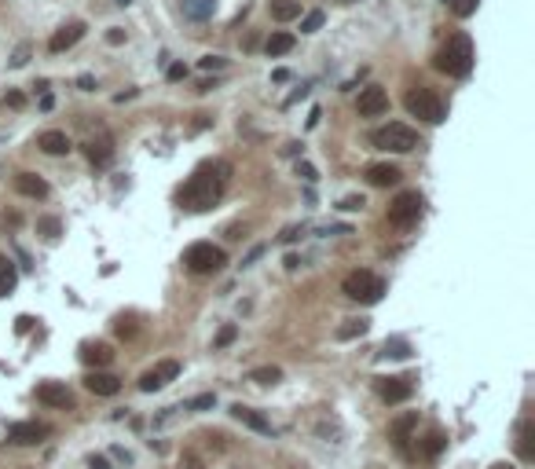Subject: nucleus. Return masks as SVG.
<instances>
[{
  "label": "nucleus",
  "mask_w": 535,
  "mask_h": 469,
  "mask_svg": "<svg viewBox=\"0 0 535 469\" xmlns=\"http://www.w3.org/2000/svg\"><path fill=\"white\" fill-rule=\"evenodd\" d=\"M227 176H231V165L227 162H213L205 169H198L195 176H191L184 187H180V205L187 213H202V209H213L220 202L224 187H227Z\"/></svg>",
  "instance_id": "nucleus-1"
},
{
  "label": "nucleus",
  "mask_w": 535,
  "mask_h": 469,
  "mask_svg": "<svg viewBox=\"0 0 535 469\" xmlns=\"http://www.w3.org/2000/svg\"><path fill=\"white\" fill-rule=\"evenodd\" d=\"M437 70L447 74V77H466L473 70V40L466 33L447 37V45L437 52Z\"/></svg>",
  "instance_id": "nucleus-2"
},
{
  "label": "nucleus",
  "mask_w": 535,
  "mask_h": 469,
  "mask_svg": "<svg viewBox=\"0 0 535 469\" xmlns=\"http://www.w3.org/2000/svg\"><path fill=\"white\" fill-rule=\"evenodd\" d=\"M371 143L381 147V151H393V154H407V151H418L422 147V136L411 129V125L389 121V125H381V129L371 132Z\"/></svg>",
  "instance_id": "nucleus-3"
},
{
  "label": "nucleus",
  "mask_w": 535,
  "mask_h": 469,
  "mask_svg": "<svg viewBox=\"0 0 535 469\" xmlns=\"http://www.w3.org/2000/svg\"><path fill=\"white\" fill-rule=\"evenodd\" d=\"M341 290H345V297H352V301L359 305H378L381 301V293H385V279L374 271H349L345 275V283H341Z\"/></svg>",
  "instance_id": "nucleus-4"
},
{
  "label": "nucleus",
  "mask_w": 535,
  "mask_h": 469,
  "mask_svg": "<svg viewBox=\"0 0 535 469\" xmlns=\"http://www.w3.org/2000/svg\"><path fill=\"white\" fill-rule=\"evenodd\" d=\"M184 264H187L191 275H213V271H220L227 264V253L220 246H213V242H195V246L184 249Z\"/></svg>",
  "instance_id": "nucleus-5"
},
{
  "label": "nucleus",
  "mask_w": 535,
  "mask_h": 469,
  "mask_svg": "<svg viewBox=\"0 0 535 469\" xmlns=\"http://www.w3.org/2000/svg\"><path fill=\"white\" fill-rule=\"evenodd\" d=\"M403 103H407V114H411V118H422V121H429V125H440V121H444V103H440V96L429 92V89H411Z\"/></svg>",
  "instance_id": "nucleus-6"
},
{
  "label": "nucleus",
  "mask_w": 535,
  "mask_h": 469,
  "mask_svg": "<svg viewBox=\"0 0 535 469\" xmlns=\"http://www.w3.org/2000/svg\"><path fill=\"white\" fill-rule=\"evenodd\" d=\"M422 205H425V202H422L418 191H403V195H396L393 205H389V224H393V227H411V224H418Z\"/></svg>",
  "instance_id": "nucleus-7"
},
{
  "label": "nucleus",
  "mask_w": 535,
  "mask_h": 469,
  "mask_svg": "<svg viewBox=\"0 0 535 469\" xmlns=\"http://www.w3.org/2000/svg\"><path fill=\"white\" fill-rule=\"evenodd\" d=\"M173 378H180V363H176V359H162L158 367H151V371L140 378V392H158V389H165Z\"/></svg>",
  "instance_id": "nucleus-8"
},
{
  "label": "nucleus",
  "mask_w": 535,
  "mask_h": 469,
  "mask_svg": "<svg viewBox=\"0 0 535 469\" xmlns=\"http://www.w3.org/2000/svg\"><path fill=\"white\" fill-rule=\"evenodd\" d=\"M378 392L385 403H403L415 396V378L411 374H400V378H381L378 381Z\"/></svg>",
  "instance_id": "nucleus-9"
},
{
  "label": "nucleus",
  "mask_w": 535,
  "mask_h": 469,
  "mask_svg": "<svg viewBox=\"0 0 535 469\" xmlns=\"http://www.w3.org/2000/svg\"><path fill=\"white\" fill-rule=\"evenodd\" d=\"M356 111H359L363 118H378V114H385V111H389V92L378 89V84H367V89L359 92V99H356Z\"/></svg>",
  "instance_id": "nucleus-10"
},
{
  "label": "nucleus",
  "mask_w": 535,
  "mask_h": 469,
  "mask_svg": "<svg viewBox=\"0 0 535 469\" xmlns=\"http://www.w3.org/2000/svg\"><path fill=\"white\" fill-rule=\"evenodd\" d=\"M84 389L96 392V396H118L121 392V378L106 374V371H89L84 374Z\"/></svg>",
  "instance_id": "nucleus-11"
},
{
  "label": "nucleus",
  "mask_w": 535,
  "mask_h": 469,
  "mask_svg": "<svg viewBox=\"0 0 535 469\" xmlns=\"http://www.w3.org/2000/svg\"><path fill=\"white\" fill-rule=\"evenodd\" d=\"M231 418L235 422H242V425H249L253 433H261V436H271L275 429H271V422L261 414V411H253V407H246V403H235L231 407Z\"/></svg>",
  "instance_id": "nucleus-12"
},
{
  "label": "nucleus",
  "mask_w": 535,
  "mask_h": 469,
  "mask_svg": "<svg viewBox=\"0 0 535 469\" xmlns=\"http://www.w3.org/2000/svg\"><path fill=\"white\" fill-rule=\"evenodd\" d=\"M81 37H84V23H67L62 30H55V33H52V40H48V52H55V55L70 52Z\"/></svg>",
  "instance_id": "nucleus-13"
},
{
  "label": "nucleus",
  "mask_w": 535,
  "mask_h": 469,
  "mask_svg": "<svg viewBox=\"0 0 535 469\" xmlns=\"http://www.w3.org/2000/svg\"><path fill=\"white\" fill-rule=\"evenodd\" d=\"M45 436H48V425L45 422H15L11 429H8L11 443H37V440H45Z\"/></svg>",
  "instance_id": "nucleus-14"
},
{
  "label": "nucleus",
  "mask_w": 535,
  "mask_h": 469,
  "mask_svg": "<svg viewBox=\"0 0 535 469\" xmlns=\"http://www.w3.org/2000/svg\"><path fill=\"white\" fill-rule=\"evenodd\" d=\"M37 400L48 403V407H74V396L67 392V385H59V381H45V385H37Z\"/></svg>",
  "instance_id": "nucleus-15"
},
{
  "label": "nucleus",
  "mask_w": 535,
  "mask_h": 469,
  "mask_svg": "<svg viewBox=\"0 0 535 469\" xmlns=\"http://www.w3.org/2000/svg\"><path fill=\"white\" fill-rule=\"evenodd\" d=\"M400 165H389V162H378V165H367V183L371 187H393L400 183Z\"/></svg>",
  "instance_id": "nucleus-16"
},
{
  "label": "nucleus",
  "mask_w": 535,
  "mask_h": 469,
  "mask_svg": "<svg viewBox=\"0 0 535 469\" xmlns=\"http://www.w3.org/2000/svg\"><path fill=\"white\" fill-rule=\"evenodd\" d=\"M81 359H84L89 367L99 371V367H106V363L114 359V349L103 345V341H89V345H81Z\"/></svg>",
  "instance_id": "nucleus-17"
},
{
  "label": "nucleus",
  "mask_w": 535,
  "mask_h": 469,
  "mask_svg": "<svg viewBox=\"0 0 535 469\" xmlns=\"http://www.w3.org/2000/svg\"><path fill=\"white\" fill-rule=\"evenodd\" d=\"M37 147L45 154H70V140H67V132H59V129H48V132H40L37 136Z\"/></svg>",
  "instance_id": "nucleus-18"
},
{
  "label": "nucleus",
  "mask_w": 535,
  "mask_h": 469,
  "mask_svg": "<svg viewBox=\"0 0 535 469\" xmlns=\"http://www.w3.org/2000/svg\"><path fill=\"white\" fill-rule=\"evenodd\" d=\"M180 11L191 23H205V18H213V11H217V0H180Z\"/></svg>",
  "instance_id": "nucleus-19"
},
{
  "label": "nucleus",
  "mask_w": 535,
  "mask_h": 469,
  "mask_svg": "<svg viewBox=\"0 0 535 469\" xmlns=\"http://www.w3.org/2000/svg\"><path fill=\"white\" fill-rule=\"evenodd\" d=\"M15 191H18V195H26V198H45L48 195V183L40 180V176H33V173H18L15 176Z\"/></svg>",
  "instance_id": "nucleus-20"
},
{
  "label": "nucleus",
  "mask_w": 535,
  "mask_h": 469,
  "mask_svg": "<svg viewBox=\"0 0 535 469\" xmlns=\"http://www.w3.org/2000/svg\"><path fill=\"white\" fill-rule=\"evenodd\" d=\"M517 455L524 462H535V422L531 418H524L521 429H517Z\"/></svg>",
  "instance_id": "nucleus-21"
},
{
  "label": "nucleus",
  "mask_w": 535,
  "mask_h": 469,
  "mask_svg": "<svg viewBox=\"0 0 535 469\" xmlns=\"http://www.w3.org/2000/svg\"><path fill=\"white\" fill-rule=\"evenodd\" d=\"M271 18H275V23L301 18V0H271Z\"/></svg>",
  "instance_id": "nucleus-22"
},
{
  "label": "nucleus",
  "mask_w": 535,
  "mask_h": 469,
  "mask_svg": "<svg viewBox=\"0 0 535 469\" xmlns=\"http://www.w3.org/2000/svg\"><path fill=\"white\" fill-rule=\"evenodd\" d=\"M418 425V414H403L396 425H393V440H396V447L400 451H407V440H411V429Z\"/></svg>",
  "instance_id": "nucleus-23"
},
{
  "label": "nucleus",
  "mask_w": 535,
  "mask_h": 469,
  "mask_svg": "<svg viewBox=\"0 0 535 469\" xmlns=\"http://www.w3.org/2000/svg\"><path fill=\"white\" fill-rule=\"evenodd\" d=\"M84 154H89L92 165H106V162L114 158V147H111V140H99V143L92 140L89 147H84Z\"/></svg>",
  "instance_id": "nucleus-24"
},
{
  "label": "nucleus",
  "mask_w": 535,
  "mask_h": 469,
  "mask_svg": "<svg viewBox=\"0 0 535 469\" xmlns=\"http://www.w3.org/2000/svg\"><path fill=\"white\" fill-rule=\"evenodd\" d=\"M15 283H18V271H15V264L0 253V297H8L11 290H15Z\"/></svg>",
  "instance_id": "nucleus-25"
},
{
  "label": "nucleus",
  "mask_w": 535,
  "mask_h": 469,
  "mask_svg": "<svg viewBox=\"0 0 535 469\" xmlns=\"http://www.w3.org/2000/svg\"><path fill=\"white\" fill-rule=\"evenodd\" d=\"M290 48H293V33H271V37H268V45H264V52H268L271 59L286 55Z\"/></svg>",
  "instance_id": "nucleus-26"
},
{
  "label": "nucleus",
  "mask_w": 535,
  "mask_h": 469,
  "mask_svg": "<svg viewBox=\"0 0 535 469\" xmlns=\"http://www.w3.org/2000/svg\"><path fill=\"white\" fill-rule=\"evenodd\" d=\"M444 447H447V436H444L440 429H433V433H425V440H422V455H425V458H437Z\"/></svg>",
  "instance_id": "nucleus-27"
},
{
  "label": "nucleus",
  "mask_w": 535,
  "mask_h": 469,
  "mask_svg": "<svg viewBox=\"0 0 535 469\" xmlns=\"http://www.w3.org/2000/svg\"><path fill=\"white\" fill-rule=\"evenodd\" d=\"M371 330V323L367 319H349L345 327H337V341H352V337H363Z\"/></svg>",
  "instance_id": "nucleus-28"
},
{
  "label": "nucleus",
  "mask_w": 535,
  "mask_h": 469,
  "mask_svg": "<svg viewBox=\"0 0 535 469\" xmlns=\"http://www.w3.org/2000/svg\"><path fill=\"white\" fill-rule=\"evenodd\" d=\"M249 381H257V385H275V381H283V371L279 367H257V371H249Z\"/></svg>",
  "instance_id": "nucleus-29"
},
{
  "label": "nucleus",
  "mask_w": 535,
  "mask_h": 469,
  "mask_svg": "<svg viewBox=\"0 0 535 469\" xmlns=\"http://www.w3.org/2000/svg\"><path fill=\"white\" fill-rule=\"evenodd\" d=\"M37 231L45 234V239H59V234H62V220H59V217H40V220H37Z\"/></svg>",
  "instance_id": "nucleus-30"
},
{
  "label": "nucleus",
  "mask_w": 535,
  "mask_h": 469,
  "mask_svg": "<svg viewBox=\"0 0 535 469\" xmlns=\"http://www.w3.org/2000/svg\"><path fill=\"white\" fill-rule=\"evenodd\" d=\"M381 356H393V359H407V356H411V345H407V341H385Z\"/></svg>",
  "instance_id": "nucleus-31"
},
{
  "label": "nucleus",
  "mask_w": 535,
  "mask_h": 469,
  "mask_svg": "<svg viewBox=\"0 0 535 469\" xmlns=\"http://www.w3.org/2000/svg\"><path fill=\"white\" fill-rule=\"evenodd\" d=\"M213 403H217V396H213V392H202V396H195V400H187L184 411H209Z\"/></svg>",
  "instance_id": "nucleus-32"
},
{
  "label": "nucleus",
  "mask_w": 535,
  "mask_h": 469,
  "mask_svg": "<svg viewBox=\"0 0 535 469\" xmlns=\"http://www.w3.org/2000/svg\"><path fill=\"white\" fill-rule=\"evenodd\" d=\"M323 18H327L323 11H308V15L301 18V33H315L319 26H323Z\"/></svg>",
  "instance_id": "nucleus-33"
},
{
  "label": "nucleus",
  "mask_w": 535,
  "mask_h": 469,
  "mask_svg": "<svg viewBox=\"0 0 535 469\" xmlns=\"http://www.w3.org/2000/svg\"><path fill=\"white\" fill-rule=\"evenodd\" d=\"M297 176H301L305 183H315V180H319V169H315L312 162H297Z\"/></svg>",
  "instance_id": "nucleus-34"
},
{
  "label": "nucleus",
  "mask_w": 535,
  "mask_h": 469,
  "mask_svg": "<svg viewBox=\"0 0 535 469\" xmlns=\"http://www.w3.org/2000/svg\"><path fill=\"white\" fill-rule=\"evenodd\" d=\"M235 337H239V327H224V330L217 334V341H213V349H227Z\"/></svg>",
  "instance_id": "nucleus-35"
},
{
  "label": "nucleus",
  "mask_w": 535,
  "mask_h": 469,
  "mask_svg": "<svg viewBox=\"0 0 535 469\" xmlns=\"http://www.w3.org/2000/svg\"><path fill=\"white\" fill-rule=\"evenodd\" d=\"M198 67H202V70H224V67H227V59H224V55H205V59L198 62Z\"/></svg>",
  "instance_id": "nucleus-36"
},
{
  "label": "nucleus",
  "mask_w": 535,
  "mask_h": 469,
  "mask_svg": "<svg viewBox=\"0 0 535 469\" xmlns=\"http://www.w3.org/2000/svg\"><path fill=\"white\" fill-rule=\"evenodd\" d=\"M26 62H30V45H18L11 55V67H26Z\"/></svg>",
  "instance_id": "nucleus-37"
},
{
  "label": "nucleus",
  "mask_w": 535,
  "mask_h": 469,
  "mask_svg": "<svg viewBox=\"0 0 535 469\" xmlns=\"http://www.w3.org/2000/svg\"><path fill=\"white\" fill-rule=\"evenodd\" d=\"M451 4H455V15H473V8H477V0H451Z\"/></svg>",
  "instance_id": "nucleus-38"
},
{
  "label": "nucleus",
  "mask_w": 535,
  "mask_h": 469,
  "mask_svg": "<svg viewBox=\"0 0 535 469\" xmlns=\"http://www.w3.org/2000/svg\"><path fill=\"white\" fill-rule=\"evenodd\" d=\"M367 202H363V195H349L345 202H341V209H349V213H356V209H363Z\"/></svg>",
  "instance_id": "nucleus-39"
},
{
  "label": "nucleus",
  "mask_w": 535,
  "mask_h": 469,
  "mask_svg": "<svg viewBox=\"0 0 535 469\" xmlns=\"http://www.w3.org/2000/svg\"><path fill=\"white\" fill-rule=\"evenodd\" d=\"M106 45H114V48H118V45H125V30H121V26H114L111 33H106Z\"/></svg>",
  "instance_id": "nucleus-40"
},
{
  "label": "nucleus",
  "mask_w": 535,
  "mask_h": 469,
  "mask_svg": "<svg viewBox=\"0 0 535 469\" xmlns=\"http://www.w3.org/2000/svg\"><path fill=\"white\" fill-rule=\"evenodd\" d=\"M187 77V67L184 62H173V67H169V81H184Z\"/></svg>",
  "instance_id": "nucleus-41"
},
{
  "label": "nucleus",
  "mask_w": 535,
  "mask_h": 469,
  "mask_svg": "<svg viewBox=\"0 0 535 469\" xmlns=\"http://www.w3.org/2000/svg\"><path fill=\"white\" fill-rule=\"evenodd\" d=\"M264 249H268V246H253V249L246 253V257H242V268H249V264H253L257 257H261V253H264Z\"/></svg>",
  "instance_id": "nucleus-42"
},
{
  "label": "nucleus",
  "mask_w": 535,
  "mask_h": 469,
  "mask_svg": "<svg viewBox=\"0 0 535 469\" xmlns=\"http://www.w3.org/2000/svg\"><path fill=\"white\" fill-rule=\"evenodd\" d=\"M77 84H81V92H96V77H89V74H81Z\"/></svg>",
  "instance_id": "nucleus-43"
},
{
  "label": "nucleus",
  "mask_w": 535,
  "mask_h": 469,
  "mask_svg": "<svg viewBox=\"0 0 535 469\" xmlns=\"http://www.w3.org/2000/svg\"><path fill=\"white\" fill-rule=\"evenodd\" d=\"M23 103H26V99H23V92H8V106H15V111H18Z\"/></svg>",
  "instance_id": "nucleus-44"
},
{
  "label": "nucleus",
  "mask_w": 535,
  "mask_h": 469,
  "mask_svg": "<svg viewBox=\"0 0 535 469\" xmlns=\"http://www.w3.org/2000/svg\"><path fill=\"white\" fill-rule=\"evenodd\" d=\"M301 231H305V227H286V231H283V242H293Z\"/></svg>",
  "instance_id": "nucleus-45"
},
{
  "label": "nucleus",
  "mask_w": 535,
  "mask_h": 469,
  "mask_svg": "<svg viewBox=\"0 0 535 469\" xmlns=\"http://www.w3.org/2000/svg\"><path fill=\"white\" fill-rule=\"evenodd\" d=\"M30 327H33V319H30V315H23V319H18V334H26Z\"/></svg>",
  "instance_id": "nucleus-46"
},
{
  "label": "nucleus",
  "mask_w": 535,
  "mask_h": 469,
  "mask_svg": "<svg viewBox=\"0 0 535 469\" xmlns=\"http://www.w3.org/2000/svg\"><path fill=\"white\" fill-rule=\"evenodd\" d=\"M52 103H55L52 92H45V96H40V111H52Z\"/></svg>",
  "instance_id": "nucleus-47"
},
{
  "label": "nucleus",
  "mask_w": 535,
  "mask_h": 469,
  "mask_svg": "<svg viewBox=\"0 0 535 469\" xmlns=\"http://www.w3.org/2000/svg\"><path fill=\"white\" fill-rule=\"evenodd\" d=\"M319 118H323V114H319V106H315V111L308 114V129H315V125H319Z\"/></svg>",
  "instance_id": "nucleus-48"
},
{
  "label": "nucleus",
  "mask_w": 535,
  "mask_h": 469,
  "mask_svg": "<svg viewBox=\"0 0 535 469\" xmlns=\"http://www.w3.org/2000/svg\"><path fill=\"white\" fill-rule=\"evenodd\" d=\"M89 465L92 469H106V458H89Z\"/></svg>",
  "instance_id": "nucleus-49"
},
{
  "label": "nucleus",
  "mask_w": 535,
  "mask_h": 469,
  "mask_svg": "<svg viewBox=\"0 0 535 469\" xmlns=\"http://www.w3.org/2000/svg\"><path fill=\"white\" fill-rule=\"evenodd\" d=\"M491 469H513V465H506V462H499V465H491Z\"/></svg>",
  "instance_id": "nucleus-50"
},
{
  "label": "nucleus",
  "mask_w": 535,
  "mask_h": 469,
  "mask_svg": "<svg viewBox=\"0 0 535 469\" xmlns=\"http://www.w3.org/2000/svg\"><path fill=\"white\" fill-rule=\"evenodd\" d=\"M114 4H121V8H125V4H133V0H114Z\"/></svg>",
  "instance_id": "nucleus-51"
},
{
  "label": "nucleus",
  "mask_w": 535,
  "mask_h": 469,
  "mask_svg": "<svg viewBox=\"0 0 535 469\" xmlns=\"http://www.w3.org/2000/svg\"><path fill=\"white\" fill-rule=\"evenodd\" d=\"M341 4H356V0H341Z\"/></svg>",
  "instance_id": "nucleus-52"
},
{
  "label": "nucleus",
  "mask_w": 535,
  "mask_h": 469,
  "mask_svg": "<svg viewBox=\"0 0 535 469\" xmlns=\"http://www.w3.org/2000/svg\"><path fill=\"white\" fill-rule=\"evenodd\" d=\"M444 4H451V0H444Z\"/></svg>",
  "instance_id": "nucleus-53"
}]
</instances>
